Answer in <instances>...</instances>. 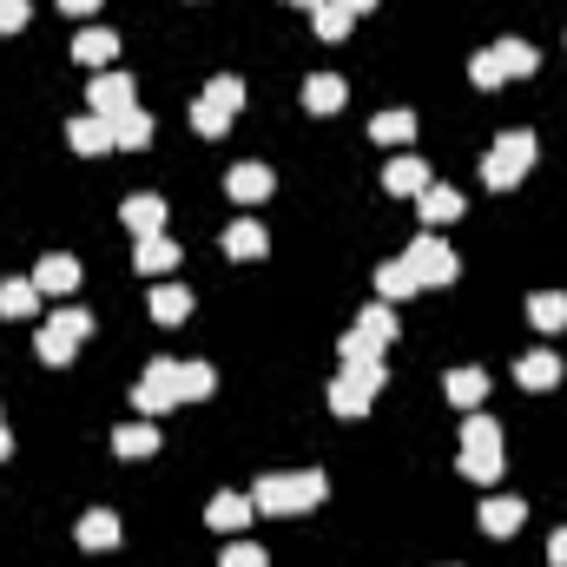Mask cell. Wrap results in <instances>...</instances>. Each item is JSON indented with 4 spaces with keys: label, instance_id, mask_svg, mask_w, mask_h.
<instances>
[{
    "label": "cell",
    "instance_id": "obj_46",
    "mask_svg": "<svg viewBox=\"0 0 567 567\" xmlns=\"http://www.w3.org/2000/svg\"><path fill=\"white\" fill-rule=\"evenodd\" d=\"M284 7H310V13H317V7H323V0H284Z\"/></svg>",
    "mask_w": 567,
    "mask_h": 567
},
{
    "label": "cell",
    "instance_id": "obj_6",
    "mask_svg": "<svg viewBox=\"0 0 567 567\" xmlns=\"http://www.w3.org/2000/svg\"><path fill=\"white\" fill-rule=\"evenodd\" d=\"M133 106H140L133 73H113V66H106V73H93V80H86V113H93V120H126Z\"/></svg>",
    "mask_w": 567,
    "mask_h": 567
},
{
    "label": "cell",
    "instance_id": "obj_10",
    "mask_svg": "<svg viewBox=\"0 0 567 567\" xmlns=\"http://www.w3.org/2000/svg\"><path fill=\"white\" fill-rule=\"evenodd\" d=\"M33 284H40V297H73V290H80V258L47 251V258L33 265Z\"/></svg>",
    "mask_w": 567,
    "mask_h": 567
},
{
    "label": "cell",
    "instance_id": "obj_2",
    "mask_svg": "<svg viewBox=\"0 0 567 567\" xmlns=\"http://www.w3.org/2000/svg\"><path fill=\"white\" fill-rule=\"evenodd\" d=\"M535 165V133H502V140L482 152V185L488 192H515Z\"/></svg>",
    "mask_w": 567,
    "mask_h": 567
},
{
    "label": "cell",
    "instance_id": "obj_9",
    "mask_svg": "<svg viewBox=\"0 0 567 567\" xmlns=\"http://www.w3.org/2000/svg\"><path fill=\"white\" fill-rule=\"evenodd\" d=\"M225 192H231L238 205H258V198H271V192H278V178H271V165L245 158V165H231V172H225Z\"/></svg>",
    "mask_w": 567,
    "mask_h": 567
},
{
    "label": "cell",
    "instance_id": "obj_19",
    "mask_svg": "<svg viewBox=\"0 0 567 567\" xmlns=\"http://www.w3.org/2000/svg\"><path fill=\"white\" fill-rule=\"evenodd\" d=\"M113 53H120V40H113L106 27H86V33H73V60H80V66L106 73V66H113Z\"/></svg>",
    "mask_w": 567,
    "mask_h": 567
},
{
    "label": "cell",
    "instance_id": "obj_27",
    "mask_svg": "<svg viewBox=\"0 0 567 567\" xmlns=\"http://www.w3.org/2000/svg\"><path fill=\"white\" fill-rule=\"evenodd\" d=\"M488 53H495V66H502V80H522V73H535V66H542V53H535L528 40H495Z\"/></svg>",
    "mask_w": 567,
    "mask_h": 567
},
{
    "label": "cell",
    "instance_id": "obj_33",
    "mask_svg": "<svg viewBox=\"0 0 567 567\" xmlns=\"http://www.w3.org/2000/svg\"><path fill=\"white\" fill-rule=\"evenodd\" d=\"M218 390V370L212 363H178V403H205Z\"/></svg>",
    "mask_w": 567,
    "mask_h": 567
},
{
    "label": "cell",
    "instance_id": "obj_35",
    "mask_svg": "<svg viewBox=\"0 0 567 567\" xmlns=\"http://www.w3.org/2000/svg\"><path fill=\"white\" fill-rule=\"evenodd\" d=\"M113 145H126V152H145L152 145V113H126V120H113Z\"/></svg>",
    "mask_w": 567,
    "mask_h": 567
},
{
    "label": "cell",
    "instance_id": "obj_8",
    "mask_svg": "<svg viewBox=\"0 0 567 567\" xmlns=\"http://www.w3.org/2000/svg\"><path fill=\"white\" fill-rule=\"evenodd\" d=\"M475 522H482V535L508 542V535H522V522H528V502H522V495H488Z\"/></svg>",
    "mask_w": 567,
    "mask_h": 567
},
{
    "label": "cell",
    "instance_id": "obj_31",
    "mask_svg": "<svg viewBox=\"0 0 567 567\" xmlns=\"http://www.w3.org/2000/svg\"><path fill=\"white\" fill-rule=\"evenodd\" d=\"M205 106H218L225 120H238V113H245V80H238V73H218V80L205 86Z\"/></svg>",
    "mask_w": 567,
    "mask_h": 567
},
{
    "label": "cell",
    "instance_id": "obj_36",
    "mask_svg": "<svg viewBox=\"0 0 567 567\" xmlns=\"http://www.w3.org/2000/svg\"><path fill=\"white\" fill-rule=\"evenodd\" d=\"M495 442H502V423L482 416V410H468V423H462V449H495Z\"/></svg>",
    "mask_w": 567,
    "mask_h": 567
},
{
    "label": "cell",
    "instance_id": "obj_24",
    "mask_svg": "<svg viewBox=\"0 0 567 567\" xmlns=\"http://www.w3.org/2000/svg\"><path fill=\"white\" fill-rule=\"evenodd\" d=\"M251 515H258V508H251V495H212V508H205V522H212L218 535H238Z\"/></svg>",
    "mask_w": 567,
    "mask_h": 567
},
{
    "label": "cell",
    "instance_id": "obj_5",
    "mask_svg": "<svg viewBox=\"0 0 567 567\" xmlns=\"http://www.w3.org/2000/svg\"><path fill=\"white\" fill-rule=\"evenodd\" d=\"M403 265H410V278L423 284V290H442V284H455L462 278V258L435 238V231H416L410 238V251H403Z\"/></svg>",
    "mask_w": 567,
    "mask_h": 567
},
{
    "label": "cell",
    "instance_id": "obj_38",
    "mask_svg": "<svg viewBox=\"0 0 567 567\" xmlns=\"http://www.w3.org/2000/svg\"><path fill=\"white\" fill-rule=\"evenodd\" d=\"M192 133H198V140H225V133H231V120H225L218 106H205V100H198V106H192Z\"/></svg>",
    "mask_w": 567,
    "mask_h": 567
},
{
    "label": "cell",
    "instance_id": "obj_43",
    "mask_svg": "<svg viewBox=\"0 0 567 567\" xmlns=\"http://www.w3.org/2000/svg\"><path fill=\"white\" fill-rule=\"evenodd\" d=\"M548 561L567 567V528H555V535H548Z\"/></svg>",
    "mask_w": 567,
    "mask_h": 567
},
{
    "label": "cell",
    "instance_id": "obj_41",
    "mask_svg": "<svg viewBox=\"0 0 567 567\" xmlns=\"http://www.w3.org/2000/svg\"><path fill=\"white\" fill-rule=\"evenodd\" d=\"M27 20H33V7H27V0H0V33H20Z\"/></svg>",
    "mask_w": 567,
    "mask_h": 567
},
{
    "label": "cell",
    "instance_id": "obj_45",
    "mask_svg": "<svg viewBox=\"0 0 567 567\" xmlns=\"http://www.w3.org/2000/svg\"><path fill=\"white\" fill-rule=\"evenodd\" d=\"M7 455H13V435H7V423H0V462H7Z\"/></svg>",
    "mask_w": 567,
    "mask_h": 567
},
{
    "label": "cell",
    "instance_id": "obj_20",
    "mask_svg": "<svg viewBox=\"0 0 567 567\" xmlns=\"http://www.w3.org/2000/svg\"><path fill=\"white\" fill-rule=\"evenodd\" d=\"M66 145H73L80 158L113 152V120H93V113H86V120H73V126H66Z\"/></svg>",
    "mask_w": 567,
    "mask_h": 567
},
{
    "label": "cell",
    "instance_id": "obj_4",
    "mask_svg": "<svg viewBox=\"0 0 567 567\" xmlns=\"http://www.w3.org/2000/svg\"><path fill=\"white\" fill-rule=\"evenodd\" d=\"M383 363H343L337 370V383H330V410L337 416H370V403H377V390H383Z\"/></svg>",
    "mask_w": 567,
    "mask_h": 567
},
{
    "label": "cell",
    "instance_id": "obj_11",
    "mask_svg": "<svg viewBox=\"0 0 567 567\" xmlns=\"http://www.w3.org/2000/svg\"><path fill=\"white\" fill-rule=\"evenodd\" d=\"M218 245H225V258H245V265H258V258L271 251V231H265L258 218H238V225H231Z\"/></svg>",
    "mask_w": 567,
    "mask_h": 567
},
{
    "label": "cell",
    "instance_id": "obj_40",
    "mask_svg": "<svg viewBox=\"0 0 567 567\" xmlns=\"http://www.w3.org/2000/svg\"><path fill=\"white\" fill-rule=\"evenodd\" d=\"M468 80H475L482 93H488V86H502V66H495V53H488V47H482V53L468 60Z\"/></svg>",
    "mask_w": 567,
    "mask_h": 567
},
{
    "label": "cell",
    "instance_id": "obj_34",
    "mask_svg": "<svg viewBox=\"0 0 567 567\" xmlns=\"http://www.w3.org/2000/svg\"><path fill=\"white\" fill-rule=\"evenodd\" d=\"M310 27H317V40H350L357 13H350V7H337V0H323V7L310 13Z\"/></svg>",
    "mask_w": 567,
    "mask_h": 567
},
{
    "label": "cell",
    "instance_id": "obj_32",
    "mask_svg": "<svg viewBox=\"0 0 567 567\" xmlns=\"http://www.w3.org/2000/svg\"><path fill=\"white\" fill-rule=\"evenodd\" d=\"M357 330H363L370 343H383V350H390V343L403 337V330H396V303H370V310L357 317Z\"/></svg>",
    "mask_w": 567,
    "mask_h": 567
},
{
    "label": "cell",
    "instance_id": "obj_26",
    "mask_svg": "<svg viewBox=\"0 0 567 567\" xmlns=\"http://www.w3.org/2000/svg\"><path fill=\"white\" fill-rule=\"evenodd\" d=\"M528 323H535L542 337L567 330V297H561V290H535V297H528Z\"/></svg>",
    "mask_w": 567,
    "mask_h": 567
},
{
    "label": "cell",
    "instance_id": "obj_37",
    "mask_svg": "<svg viewBox=\"0 0 567 567\" xmlns=\"http://www.w3.org/2000/svg\"><path fill=\"white\" fill-rule=\"evenodd\" d=\"M337 357H343V363H383V343H370V337L350 323V337L337 343Z\"/></svg>",
    "mask_w": 567,
    "mask_h": 567
},
{
    "label": "cell",
    "instance_id": "obj_12",
    "mask_svg": "<svg viewBox=\"0 0 567 567\" xmlns=\"http://www.w3.org/2000/svg\"><path fill=\"white\" fill-rule=\"evenodd\" d=\"M442 396H449L455 410H482V396H488V370H475V363L449 370V377H442Z\"/></svg>",
    "mask_w": 567,
    "mask_h": 567
},
{
    "label": "cell",
    "instance_id": "obj_23",
    "mask_svg": "<svg viewBox=\"0 0 567 567\" xmlns=\"http://www.w3.org/2000/svg\"><path fill=\"white\" fill-rule=\"evenodd\" d=\"M468 482H482V488H495L502 482V468H508V455H502V442L495 449H462V462H455Z\"/></svg>",
    "mask_w": 567,
    "mask_h": 567
},
{
    "label": "cell",
    "instance_id": "obj_22",
    "mask_svg": "<svg viewBox=\"0 0 567 567\" xmlns=\"http://www.w3.org/2000/svg\"><path fill=\"white\" fill-rule=\"evenodd\" d=\"M343 100H350V86H343L337 73H310V80H303V106H310V113H343Z\"/></svg>",
    "mask_w": 567,
    "mask_h": 567
},
{
    "label": "cell",
    "instance_id": "obj_21",
    "mask_svg": "<svg viewBox=\"0 0 567 567\" xmlns=\"http://www.w3.org/2000/svg\"><path fill=\"white\" fill-rule=\"evenodd\" d=\"M33 310H40V284L33 278H7L0 284V317H7V323H27Z\"/></svg>",
    "mask_w": 567,
    "mask_h": 567
},
{
    "label": "cell",
    "instance_id": "obj_39",
    "mask_svg": "<svg viewBox=\"0 0 567 567\" xmlns=\"http://www.w3.org/2000/svg\"><path fill=\"white\" fill-rule=\"evenodd\" d=\"M218 567H271V555H265L258 542H238V535H231V548L218 555Z\"/></svg>",
    "mask_w": 567,
    "mask_h": 567
},
{
    "label": "cell",
    "instance_id": "obj_30",
    "mask_svg": "<svg viewBox=\"0 0 567 567\" xmlns=\"http://www.w3.org/2000/svg\"><path fill=\"white\" fill-rule=\"evenodd\" d=\"M416 290H423V284L410 278V265H403V258L377 265V297H383V303H403V297H416Z\"/></svg>",
    "mask_w": 567,
    "mask_h": 567
},
{
    "label": "cell",
    "instance_id": "obj_15",
    "mask_svg": "<svg viewBox=\"0 0 567 567\" xmlns=\"http://www.w3.org/2000/svg\"><path fill=\"white\" fill-rule=\"evenodd\" d=\"M561 377H567V370H561V357H555V350H528V357L515 363V383H522V390H535V396H542V390H555Z\"/></svg>",
    "mask_w": 567,
    "mask_h": 567
},
{
    "label": "cell",
    "instance_id": "obj_29",
    "mask_svg": "<svg viewBox=\"0 0 567 567\" xmlns=\"http://www.w3.org/2000/svg\"><path fill=\"white\" fill-rule=\"evenodd\" d=\"M113 449H120L126 462H145V455H158V429L152 423H120L113 429Z\"/></svg>",
    "mask_w": 567,
    "mask_h": 567
},
{
    "label": "cell",
    "instance_id": "obj_1",
    "mask_svg": "<svg viewBox=\"0 0 567 567\" xmlns=\"http://www.w3.org/2000/svg\"><path fill=\"white\" fill-rule=\"evenodd\" d=\"M323 495H330L323 468H297V475H258V488H251V508H258V515H310Z\"/></svg>",
    "mask_w": 567,
    "mask_h": 567
},
{
    "label": "cell",
    "instance_id": "obj_16",
    "mask_svg": "<svg viewBox=\"0 0 567 567\" xmlns=\"http://www.w3.org/2000/svg\"><path fill=\"white\" fill-rule=\"evenodd\" d=\"M80 548H86V555H113V548H120V515H113V508L80 515Z\"/></svg>",
    "mask_w": 567,
    "mask_h": 567
},
{
    "label": "cell",
    "instance_id": "obj_28",
    "mask_svg": "<svg viewBox=\"0 0 567 567\" xmlns=\"http://www.w3.org/2000/svg\"><path fill=\"white\" fill-rule=\"evenodd\" d=\"M192 317V290L185 284H152V323H185Z\"/></svg>",
    "mask_w": 567,
    "mask_h": 567
},
{
    "label": "cell",
    "instance_id": "obj_44",
    "mask_svg": "<svg viewBox=\"0 0 567 567\" xmlns=\"http://www.w3.org/2000/svg\"><path fill=\"white\" fill-rule=\"evenodd\" d=\"M337 7H350V13H370V7H377V0H337Z\"/></svg>",
    "mask_w": 567,
    "mask_h": 567
},
{
    "label": "cell",
    "instance_id": "obj_14",
    "mask_svg": "<svg viewBox=\"0 0 567 567\" xmlns=\"http://www.w3.org/2000/svg\"><path fill=\"white\" fill-rule=\"evenodd\" d=\"M133 265H140V278H165V271H178V238H165V231H145L140 251H133Z\"/></svg>",
    "mask_w": 567,
    "mask_h": 567
},
{
    "label": "cell",
    "instance_id": "obj_13",
    "mask_svg": "<svg viewBox=\"0 0 567 567\" xmlns=\"http://www.w3.org/2000/svg\"><path fill=\"white\" fill-rule=\"evenodd\" d=\"M416 212H423L429 231H435V225H455V218H462V192H455V185H435V178H429L423 192H416Z\"/></svg>",
    "mask_w": 567,
    "mask_h": 567
},
{
    "label": "cell",
    "instance_id": "obj_7",
    "mask_svg": "<svg viewBox=\"0 0 567 567\" xmlns=\"http://www.w3.org/2000/svg\"><path fill=\"white\" fill-rule=\"evenodd\" d=\"M133 403H140V416H165V410H178V363H172V357H152V363H145Z\"/></svg>",
    "mask_w": 567,
    "mask_h": 567
},
{
    "label": "cell",
    "instance_id": "obj_3",
    "mask_svg": "<svg viewBox=\"0 0 567 567\" xmlns=\"http://www.w3.org/2000/svg\"><path fill=\"white\" fill-rule=\"evenodd\" d=\"M86 337H93V317H86V310H60V317H47V323H40L33 350H40V363H53V370H60V363H73V357H80V343H86Z\"/></svg>",
    "mask_w": 567,
    "mask_h": 567
},
{
    "label": "cell",
    "instance_id": "obj_25",
    "mask_svg": "<svg viewBox=\"0 0 567 567\" xmlns=\"http://www.w3.org/2000/svg\"><path fill=\"white\" fill-rule=\"evenodd\" d=\"M370 140H377V145H410V140H416V113H410V106L377 113V120H370Z\"/></svg>",
    "mask_w": 567,
    "mask_h": 567
},
{
    "label": "cell",
    "instance_id": "obj_18",
    "mask_svg": "<svg viewBox=\"0 0 567 567\" xmlns=\"http://www.w3.org/2000/svg\"><path fill=\"white\" fill-rule=\"evenodd\" d=\"M423 185H429L423 158H410V152H403V158H390V165H383V192H390V198H416Z\"/></svg>",
    "mask_w": 567,
    "mask_h": 567
},
{
    "label": "cell",
    "instance_id": "obj_42",
    "mask_svg": "<svg viewBox=\"0 0 567 567\" xmlns=\"http://www.w3.org/2000/svg\"><path fill=\"white\" fill-rule=\"evenodd\" d=\"M106 0H60V13H73V20H86V13H100Z\"/></svg>",
    "mask_w": 567,
    "mask_h": 567
},
{
    "label": "cell",
    "instance_id": "obj_17",
    "mask_svg": "<svg viewBox=\"0 0 567 567\" xmlns=\"http://www.w3.org/2000/svg\"><path fill=\"white\" fill-rule=\"evenodd\" d=\"M120 218H126V231H133V238L165 231V198H158V192H133V198L120 205Z\"/></svg>",
    "mask_w": 567,
    "mask_h": 567
}]
</instances>
